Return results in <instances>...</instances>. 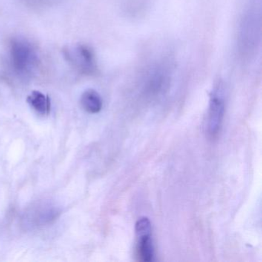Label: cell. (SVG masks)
<instances>
[{
	"mask_svg": "<svg viewBox=\"0 0 262 262\" xmlns=\"http://www.w3.org/2000/svg\"><path fill=\"white\" fill-rule=\"evenodd\" d=\"M136 231L138 237L151 234V227L149 219L146 217L139 219L136 222Z\"/></svg>",
	"mask_w": 262,
	"mask_h": 262,
	"instance_id": "9",
	"label": "cell"
},
{
	"mask_svg": "<svg viewBox=\"0 0 262 262\" xmlns=\"http://www.w3.org/2000/svg\"><path fill=\"white\" fill-rule=\"evenodd\" d=\"M64 53L69 62L79 71L85 74H91L96 71V56L88 46L78 44L69 47Z\"/></svg>",
	"mask_w": 262,
	"mask_h": 262,
	"instance_id": "4",
	"label": "cell"
},
{
	"mask_svg": "<svg viewBox=\"0 0 262 262\" xmlns=\"http://www.w3.org/2000/svg\"><path fill=\"white\" fill-rule=\"evenodd\" d=\"M221 85H217L211 94L207 119V131L210 136H217L222 127L225 114V101Z\"/></svg>",
	"mask_w": 262,
	"mask_h": 262,
	"instance_id": "5",
	"label": "cell"
},
{
	"mask_svg": "<svg viewBox=\"0 0 262 262\" xmlns=\"http://www.w3.org/2000/svg\"><path fill=\"white\" fill-rule=\"evenodd\" d=\"M81 105L85 111L94 114L102 110V99L96 90H88L81 96Z\"/></svg>",
	"mask_w": 262,
	"mask_h": 262,
	"instance_id": "6",
	"label": "cell"
},
{
	"mask_svg": "<svg viewBox=\"0 0 262 262\" xmlns=\"http://www.w3.org/2000/svg\"><path fill=\"white\" fill-rule=\"evenodd\" d=\"M239 50L242 56H252L260 42V14L255 7L244 13L239 28Z\"/></svg>",
	"mask_w": 262,
	"mask_h": 262,
	"instance_id": "1",
	"label": "cell"
},
{
	"mask_svg": "<svg viewBox=\"0 0 262 262\" xmlns=\"http://www.w3.org/2000/svg\"><path fill=\"white\" fill-rule=\"evenodd\" d=\"M171 67L166 62L151 64L144 74L143 82L145 90L151 94H159L163 91L171 79Z\"/></svg>",
	"mask_w": 262,
	"mask_h": 262,
	"instance_id": "3",
	"label": "cell"
},
{
	"mask_svg": "<svg viewBox=\"0 0 262 262\" xmlns=\"http://www.w3.org/2000/svg\"><path fill=\"white\" fill-rule=\"evenodd\" d=\"M10 62L14 72L22 76L31 74L38 63L37 54L30 42L14 38L10 42Z\"/></svg>",
	"mask_w": 262,
	"mask_h": 262,
	"instance_id": "2",
	"label": "cell"
},
{
	"mask_svg": "<svg viewBox=\"0 0 262 262\" xmlns=\"http://www.w3.org/2000/svg\"><path fill=\"white\" fill-rule=\"evenodd\" d=\"M27 102L30 106L41 115H48L51 108L49 96L39 91H33L27 97Z\"/></svg>",
	"mask_w": 262,
	"mask_h": 262,
	"instance_id": "7",
	"label": "cell"
},
{
	"mask_svg": "<svg viewBox=\"0 0 262 262\" xmlns=\"http://www.w3.org/2000/svg\"><path fill=\"white\" fill-rule=\"evenodd\" d=\"M138 237L139 239L138 251L141 259L143 261H151L154 256V248H153L152 241L151 239V234Z\"/></svg>",
	"mask_w": 262,
	"mask_h": 262,
	"instance_id": "8",
	"label": "cell"
}]
</instances>
